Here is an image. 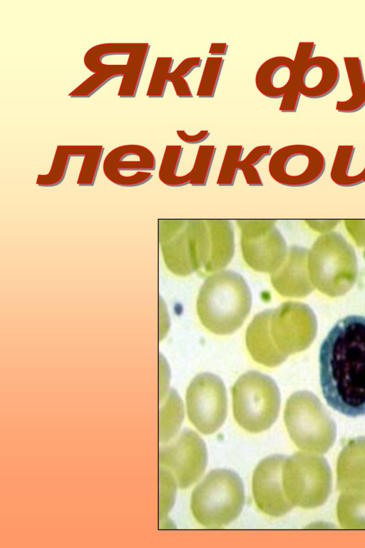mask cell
Listing matches in <instances>:
<instances>
[{"label": "cell", "mask_w": 365, "mask_h": 548, "mask_svg": "<svg viewBox=\"0 0 365 548\" xmlns=\"http://www.w3.org/2000/svg\"><path fill=\"white\" fill-rule=\"evenodd\" d=\"M319 362L327 404L346 416L365 415V316L339 320L320 346Z\"/></svg>", "instance_id": "6da1fadb"}, {"label": "cell", "mask_w": 365, "mask_h": 548, "mask_svg": "<svg viewBox=\"0 0 365 548\" xmlns=\"http://www.w3.org/2000/svg\"><path fill=\"white\" fill-rule=\"evenodd\" d=\"M252 293L242 275L221 270L209 276L197 299V312L202 324L217 335L237 330L248 315Z\"/></svg>", "instance_id": "7a4b0ae2"}, {"label": "cell", "mask_w": 365, "mask_h": 548, "mask_svg": "<svg viewBox=\"0 0 365 548\" xmlns=\"http://www.w3.org/2000/svg\"><path fill=\"white\" fill-rule=\"evenodd\" d=\"M158 242L167 268L178 276L201 270L210 255L205 219H159Z\"/></svg>", "instance_id": "3957f363"}, {"label": "cell", "mask_w": 365, "mask_h": 548, "mask_svg": "<svg viewBox=\"0 0 365 548\" xmlns=\"http://www.w3.org/2000/svg\"><path fill=\"white\" fill-rule=\"evenodd\" d=\"M244 503V486L240 477L230 470L216 469L194 489L190 508L200 524L220 528L238 517Z\"/></svg>", "instance_id": "277c9868"}, {"label": "cell", "mask_w": 365, "mask_h": 548, "mask_svg": "<svg viewBox=\"0 0 365 548\" xmlns=\"http://www.w3.org/2000/svg\"><path fill=\"white\" fill-rule=\"evenodd\" d=\"M232 394L235 419L246 431L261 432L275 422L280 407V393L269 376L248 371L235 382Z\"/></svg>", "instance_id": "5b68a950"}, {"label": "cell", "mask_w": 365, "mask_h": 548, "mask_svg": "<svg viewBox=\"0 0 365 548\" xmlns=\"http://www.w3.org/2000/svg\"><path fill=\"white\" fill-rule=\"evenodd\" d=\"M285 425L294 444L312 453H325L336 438V426L314 396L298 392L288 399L284 414Z\"/></svg>", "instance_id": "8992f818"}, {"label": "cell", "mask_w": 365, "mask_h": 548, "mask_svg": "<svg viewBox=\"0 0 365 548\" xmlns=\"http://www.w3.org/2000/svg\"><path fill=\"white\" fill-rule=\"evenodd\" d=\"M331 480L329 465L321 456L304 452L285 459L283 488L294 507L312 509L322 505L331 493Z\"/></svg>", "instance_id": "52a82bcc"}, {"label": "cell", "mask_w": 365, "mask_h": 548, "mask_svg": "<svg viewBox=\"0 0 365 548\" xmlns=\"http://www.w3.org/2000/svg\"><path fill=\"white\" fill-rule=\"evenodd\" d=\"M307 261L312 280L322 289H345L356 275L354 249L338 232L318 237L309 250Z\"/></svg>", "instance_id": "ba28073f"}, {"label": "cell", "mask_w": 365, "mask_h": 548, "mask_svg": "<svg viewBox=\"0 0 365 548\" xmlns=\"http://www.w3.org/2000/svg\"><path fill=\"white\" fill-rule=\"evenodd\" d=\"M150 46L148 43H105L93 46L84 55L83 63L93 73L120 69L122 78L118 96L135 98Z\"/></svg>", "instance_id": "9c48e42d"}, {"label": "cell", "mask_w": 365, "mask_h": 548, "mask_svg": "<svg viewBox=\"0 0 365 548\" xmlns=\"http://www.w3.org/2000/svg\"><path fill=\"white\" fill-rule=\"evenodd\" d=\"M240 248L245 262L252 270L272 273L284 261L288 248L284 238L271 219H238Z\"/></svg>", "instance_id": "30bf717a"}, {"label": "cell", "mask_w": 365, "mask_h": 548, "mask_svg": "<svg viewBox=\"0 0 365 548\" xmlns=\"http://www.w3.org/2000/svg\"><path fill=\"white\" fill-rule=\"evenodd\" d=\"M190 421L202 434L215 432L227 416V394L222 380L216 375L202 372L195 376L186 391Z\"/></svg>", "instance_id": "8fae6325"}, {"label": "cell", "mask_w": 365, "mask_h": 548, "mask_svg": "<svg viewBox=\"0 0 365 548\" xmlns=\"http://www.w3.org/2000/svg\"><path fill=\"white\" fill-rule=\"evenodd\" d=\"M326 161L316 148L304 144L282 147L269 162L271 177L279 184L302 187L317 181L324 173Z\"/></svg>", "instance_id": "7c38bea8"}, {"label": "cell", "mask_w": 365, "mask_h": 548, "mask_svg": "<svg viewBox=\"0 0 365 548\" xmlns=\"http://www.w3.org/2000/svg\"><path fill=\"white\" fill-rule=\"evenodd\" d=\"M160 462L180 489H186L202 475L207 463V451L202 438L191 430H184L160 454Z\"/></svg>", "instance_id": "4fadbf2b"}, {"label": "cell", "mask_w": 365, "mask_h": 548, "mask_svg": "<svg viewBox=\"0 0 365 548\" xmlns=\"http://www.w3.org/2000/svg\"><path fill=\"white\" fill-rule=\"evenodd\" d=\"M153 153L146 147L126 144L111 150L105 157L103 170L113 183L123 187H135L147 183L155 169Z\"/></svg>", "instance_id": "5bb4252c"}, {"label": "cell", "mask_w": 365, "mask_h": 548, "mask_svg": "<svg viewBox=\"0 0 365 548\" xmlns=\"http://www.w3.org/2000/svg\"><path fill=\"white\" fill-rule=\"evenodd\" d=\"M257 90L265 97L280 98L279 111L296 112L300 100L298 76L294 60L287 56H274L265 61L255 76Z\"/></svg>", "instance_id": "9a60e30c"}, {"label": "cell", "mask_w": 365, "mask_h": 548, "mask_svg": "<svg viewBox=\"0 0 365 548\" xmlns=\"http://www.w3.org/2000/svg\"><path fill=\"white\" fill-rule=\"evenodd\" d=\"M286 457L274 455L264 458L256 467L252 476V494L257 507L272 517H281L294 505L287 499L283 488L282 468Z\"/></svg>", "instance_id": "2e32d148"}, {"label": "cell", "mask_w": 365, "mask_h": 548, "mask_svg": "<svg viewBox=\"0 0 365 548\" xmlns=\"http://www.w3.org/2000/svg\"><path fill=\"white\" fill-rule=\"evenodd\" d=\"M294 63L297 71L301 94L309 98H319L329 95L339 81V69L336 64L327 56H309L296 52Z\"/></svg>", "instance_id": "e0dca14e"}, {"label": "cell", "mask_w": 365, "mask_h": 548, "mask_svg": "<svg viewBox=\"0 0 365 548\" xmlns=\"http://www.w3.org/2000/svg\"><path fill=\"white\" fill-rule=\"evenodd\" d=\"M303 309L301 305L287 302L271 310L269 329L274 345L287 355L303 345Z\"/></svg>", "instance_id": "ac0fdd59"}, {"label": "cell", "mask_w": 365, "mask_h": 548, "mask_svg": "<svg viewBox=\"0 0 365 548\" xmlns=\"http://www.w3.org/2000/svg\"><path fill=\"white\" fill-rule=\"evenodd\" d=\"M308 253L306 248L292 245L282 265L271 273L272 286L280 295L298 296L309 290L306 268Z\"/></svg>", "instance_id": "d6986e66"}, {"label": "cell", "mask_w": 365, "mask_h": 548, "mask_svg": "<svg viewBox=\"0 0 365 548\" xmlns=\"http://www.w3.org/2000/svg\"><path fill=\"white\" fill-rule=\"evenodd\" d=\"M271 310L257 313L248 325L245 341L247 350L257 362L273 367L280 365L287 357L275 347L269 329Z\"/></svg>", "instance_id": "ffe728a7"}, {"label": "cell", "mask_w": 365, "mask_h": 548, "mask_svg": "<svg viewBox=\"0 0 365 548\" xmlns=\"http://www.w3.org/2000/svg\"><path fill=\"white\" fill-rule=\"evenodd\" d=\"M337 487L341 492L365 487V437L350 440L337 460Z\"/></svg>", "instance_id": "44dd1931"}, {"label": "cell", "mask_w": 365, "mask_h": 548, "mask_svg": "<svg viewBox=\"0 0 365 548\" xmlns=\"http://www.w3.org/2000/svg\"><path fill=\"white\" fill-rule=\"evenodd\" d=\"M210 235V255L203 270L215 273L226 268L235 251V232L230 220L205 219Z\"/></svg>", "instance_id": "7402d4cb"}, {"label": "cell", "mask_w": 365, "mask_h": 548, "mask_svg": "<svg viewBox=\"0 0 365 548\" xmlns=\"http://www.w3.org/2000/svg\"><path fill=\"white\" fill-rule=\"evenodd\" d=\"M337 517L344 529H365V487L342 492L338 500Z\"/></svg>", "instance_id": "603a6c76"}, {"label": "cell", "mask_w": 365, "mask_h": 548, "mask_svg": "<svg viewBox=\"0 0 365 548\" xmlns=\"http://www.w3.org/2000/svg\"><path fill=\"white\" fill-rule=\"evenodd\" d=\"M183 148L180 145L166 146L159 168L160 181L170 187H180L190 183V175H178Z\"/></svg>", "instance_id": "cb8c5ba5"}, {"label": "cell", "mask_w": 365, "mask_h": 548, "mask_svg": "<svg viewBox=\"0 0 365 548\" xmlns=\"http://www.w3.org/2000/svg\"><path fill=\"white\" fill-rule=\"evenodd\" d=\"M71 157L70 145L56 147L51 168L46 174H39L36 183L41 187H53L63 181Z\"/></svg>", "instance_id": "d4e9b609"}, {"label": "cell", "mask_w": 365, "mask_h": 548, "mask_svg": "<svg viewBox=\"0 0 365 548\" xmlns=\"http://www.w3.org/2000/svg\"><path fill=\"white\" fill-rule=\"evenodd\" d=\"M166 405L162 416L160 428L161 439L163 441L169 440L178 432L184 414L181 399L173 390L170 393L169 401Z\"/></svg>", "instance_id": "484cf974"}, {"label": "cell", "mask_w": 365, "mask_h": 548, "mask_svg": "<svg viewBox=\"0 0 365 548\" xmlns=\"http://www.w3.org/2000/svg\"><path fill=\"white\" fill-rule=\"evenodd\" d=\"M223 64L224 59L222 57L210 56L207 58L197 91V97H214Z\"/></svg>", "instance_id": "4316f807"}, {"label": "cell", "mask_w": 365, "mask_h": 548, "mask_svg": "<svg viewBox=\"0 0 365 548\" xmlns=\"http://www.w3.org/2000/svg\"><path fill=\"white\" fill-rule=\"evenodd\" d=\"M125 76L126 72L120 69L94 73L71 91L68 96L71 98H89L110 80L117 77L123 78Z\"/></svg>", "instance_id": "83f0119b"}, {"label": "cell", "mask_w": 365, "mask_h": 548, "mask_svg": "<svg viewBox=\"0 0 365 548\" xmlns=\"http://www.w3.org/2000/svg\"><path fill=\"white\" fill-rule=\"evenodd\" d=\"M216 148L213 145L200 146L191 171L190 184L205 186L214 160Z\"/></svg>", "instance_id": "f1b7e54d"}, {"label": "cell", "mask_w": 365, "mask_h": 548, "mask_svg": "<svg viewBox=\"0 0 365 548\" xmlns=\"http://www.w3.org/2000/svg\"><path fill=\"white\" fill-rule=\"evenodd\" d=\"M174 63V59L170 56H159L157 58L146 96L149 98H163L168 81V76L171 73V69Z\"/></svg>", "instance_id": "f546056e"}, {"label": "cell", "mask_w": 365, "mask_h": 548, "mask_svg": "<svg viewBox=\"0 0 365 548\" xmlns=\"http://www.w3.org/2000/svg\"><path fill=\"white\" fill-rule=\"evenodd\" d=\"M104 152L101 145H90L79 171L77 185L80 186H93Z\"/></svg>", "instance_id": "4dcf8cb0"}, {"label": "cell", "mask_w": 365, "mask_h": 548, "mask_svg": "<svg viewBox=\"0 0 365 548\" xmlns=\"http://www.w3.org/2000/svg\"><path fill=\"white\" fill-rule=\"evenodd\" d=\"M243 152L242 146H227L217 181L218 186H231L234 184Z\"/></svg>", "instance_id": "1f68e13d"}, {"label": "cell", "mask_w": 365, "mask_h": 548, "mask_svg": "<svg viewBox=\"0 0 365 548\" xmlns=\"http://www.w3.org/2000/svg\"><path fill=\"white\" fill-rule=\"evenodd\" d=\"M344 62L350 85L351 96H354L364 81L361 61L357 56H345Z\"/></svg>", "instance_id": "d6a6232c"}, {"label": "cell", "mask_w": 365, "mask_h": 548, "mask_svg": "<svg viewBox=\"0 0 365 548\" xmlns=\"http://www.w3.org/2000/svg\"><path fill=\"white\" fill-rule=\"evenodd\" d=\"M365 106V80L356 96L345 101H337L336 110L340 113H350L361 110Z\"/></svg>", "instance_id": "836d02e7"}, {"label": "cell", "mask_w": 365, "mask_h": 548, "mask_svg": "<svg viewBox=\"0 0 365 548\" xmlns=\"http://www.w3.org/2000/svg\"><path fill=\"white\" fill-rule=\"evenodd\" d=\"M346 230L359 247H365V220H345Z\"/></svg>", "instance_id": "e575fe53"}, {"label": "cell", "mask_w": 365, "mask_h": 548, "mask_svg": "<svg viewBox=\"0 0 365 548\" xmlns=\"http://www.w3.org/2000/svg\"><path fill=\"white\" fill-rule=\"evenodd\" d=\"M202 64L200 57H188L180 63L177 68L170 73L172 76H177L182 78L187 77L194 69L200 67Z\"/></svg>", "instance_id": "d590c367"}, {"label": "cell", "mask_w": 365, "mask_h": 548, "mask_svg": "<svg viewBox=\"0 0 365 548\" xmlns=\"http://www.w3.org/2000/svg\"><path fill=\"white\" fill-rule=\"evenodd\" d=\"M239 170L242 171L246 183L251 186H261L263 185L260 175L254 166L244 162L242 160L238 163Z\"/></svg>", "instance_id": "8d00e7d4"}, {"label": "cell", "mask_w": 365, "mask_h": 548, "mask_svg": "<svg viewBox=\"0 0 365 548\" xmlns=\"http://www.w3.org/2000/svg\"><path fill=\"white\" fill-rule=\"evenodd\" d=\"M272 151L270 146H259L254 148L242 161L255 166L264 157L270 156Z\"/></svg>", "instance_id": "74e56055"}, {"label": "cell", "mask_w": 365, "mask_h": 548, "mask_svg": "<svg viewBox=\"0 0 365 548\" xmlns=\"http://www.w3.org/2000/svg\"><path fill=\"white\" fill-rule=\"evenodd\" d=\"M168 81L173 84L175 92L178 97L192 98L193 96L189 84L184 78L172 76L170 73L168 76Z\"/></svg>", "instance_id": "f35d334b"}, {"label": "cell", "mask_w": 365, "mask_h": 548, "mask_svg": "<svg viewBox=\"0 0 365 548\" xmlns=\"http://www.w3.org/2000/svg\"><path fill=\"white\" fill-rule=\"evenodd\" d=\"M338 220H306V223L312 230L320 233H328L338 224Z\"/></svg>", "instance_id": "ab89813d"}, {"label": "cell", "mask_w": 365, "mask_h": 548, "mask_svg": "<svg viewBox=\"0 0 365 548\" xmlns=\"http://www.w3.org/2000/svg\"><path fill=\"white\" fill-rule=\"evenodd\" d=\"M177 135L183 142L190 144H196L205 141L210 136L208 131H200L195 135H189L185 131L178 130Z\"/></svg>", "instance_id": "60d3db41"}, {"label": "cell", "mask_w": 365, "mask_h": 548, "mask_svg": "<svg viewBox=\"0 0 365 548\" xmlns=\"http://www.w3.org/2000/svg\"><path fill=\"white\" fill-rule=\"evenodd\" d=\"M228 45L226 43H212L209 54L213 56H225L227 54Z\"/></svg>", "instance_id": "b9f144b4"}]
</instances>
